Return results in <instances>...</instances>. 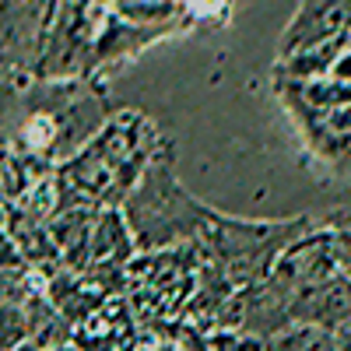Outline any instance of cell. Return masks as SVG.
<instances>
[{
  "instance_id": "8fae6325",
  "label": "cell",
  "mask_w": 351,
  "mask_h": 351,
  "mask_svg": "<svg viewBox=\"0 0 351 351\" xmlns=\"http://www.w3.org/2000/svg\"><path fill=\"white\" fill-rule=\"evenodd\" d=\"M344 278H348V281H351V271H348V274H344Z\"/></svg>"
},
{
  "instance_id": "ba28073f",
  "label": "cell",
  "mask_w": 351,
  "mask_h": 351,
  "mask_svg": "<svg viewBox=\"0 0 351 351\" xmlns=\"http://www.w3.org/2000/svg\"><path fill=\"white\" fill-rule=\"evenodd\" d=\"M137 351H183V344H180V341H169V337H162V341L137 344Z\"/></svg>"
},
{
  "instance_id": "30bf717a",
  "label": "cell",
  "mask_w": 351,
  "mask_h": 351,
  "mask_svg": "<svg viewBox=\"0 0 351 351\" xmlns=\"http://www.w3.org/2000/svg\"><path fill=\"white\" fill-rule=\"evenodd\" d=\"M14 351H39L36 344H21V348H14Z\"/></svg>"
},
{
  "instance_id": "7a4b0ae2",
  "label": "cell",
  "mask_w": 351,
  "mask_h": 351,
  "mask_svg": "<svg viewBox=\"0 0 351 351\" xmlns=\"http://www.w3.org/2000/svg\"><path fill=\"white\" fill-rule=\"evenodd\" d=\"M25 313H28V344H36L39 351L74 344V327L60 316V309L46 299V288L32 291V295L25 299Z\"/></svg>"
},
{
  "instance_id": "3957f363",
  "label": "cell",
  "mask_w": 351,
  "mask_h": 351,
  "mask_svg": "<svg viewBox=\"0 0 351 351\" xmlns=\"http://www.w3.org/2000/svg\"><path fill=\"white\" fill-rule=\"evenodd\" d=\"M134 232L130 221L120 211H99L95 228H92V263L106 260V263H127L134 253Z\"/></svg>"
},
{
  "instance_id": "6da1fadb",
  "label": "cell",
  "mask_w": 351,
  "mask_h": 351,
  "mask_svg": "<svg viewBox=\"0 0 351 351\" xmlns=\"http://www.w3.org/2000/svg\"><path fill=\"white\" fill-rule=\"evenodd\" d=\"M200 218H211L204 208L180 190V183L172 180V172H165L162 165H155L148 176H144V186L134 193L130 200V232L137 246H155V236L162 225H169V239L186 236L193 228H204Z\"/></svg>"
},
{
  "instance_id": "9c48e42d",
  "label": "cell",
  "mask_w": 351,
  "mask_h": 351,
  "mask_svg": "<svg viewBox=\"0 0 351 351\" xmlns=\"http://www.w3.org/2000/svg\"><path fill=\"white\" fill-rule=\"evenodd\" d=\"M53 351H84V348H77V344H64V348H53Z\"/></svg>"
},
{
  "instance_id": "8992f818",
  "label": "cell",
  "mask_w": 351,
  "mask_h": 351,
  "mask_svg": "<svg viewBox=\"0 0 351 351\" xmlns=\"http://www.w3.org/2000/svg\"><path fill=\"white\" fill-rule=\"evenodd\" d=\"M32 291H39L32 285V267H25V271H4V274H0V306L25 302Z\"/></svg>"
},
{
  "instance_id": "52a82bcc",
  "label": "cell",
  "mask_w": 351,
  "mask_h": 351,
  "mask_svg": "<svg viewBox=\"0 0 351 351\" xmlns=\"http://www.w3.org/2000/svg\"><path fill=\"white\" fill-rule=\"evenodd\" d=\"M28 263H25V253L21 246L14 243V236L8 228H0V274L4 271H25Z\"/></svg>"
},
{
  "instance_id": "5b68a950",
  "label": "cell",
  "mask_w": 351,
  "mask_h": 351,
  "mask_svg": "<svg viewBox=\"0 0 351 351\" xmlns=\"http://www.w3.org/2000/svg\"><path fill=\"white\" fill-rule=\"evenodd\" d=\"M28 344V313L25 302L0 306V351H14Z\"/></svg>"
},
{
  "instance_id": "277c9868",
  "label": "cell",
  "mask_w": 351,
  "mask_h": 351,
  "mask_svg": "<svg viewBox=\"0 0 351 351\" xmlns=\"http://www.w3.org/2000/svg\"><path fill=\"white\" fill-rule=\"evenodd\" d=\"M271 351H337V337L316 324H291L271 341Z\"/></svg>"
}]
</instances>
